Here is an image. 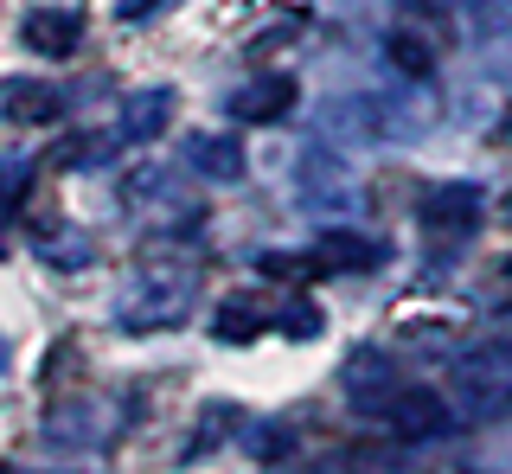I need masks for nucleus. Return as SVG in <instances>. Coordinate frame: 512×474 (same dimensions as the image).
<instances>
[{"label": "nucleus", "instance_id": "8", "mask_svg": "<svg viewBox=\"0 0 512 474\" xmlns=\"http://www.w3.org/2000/svg\"><path fill=\"white\" fill-rule=\"evenodd\" d=\"M500 148H512V109H506V122H500Z\"/></svg>", "mask_w": 512, "mask_h": 474}, {"label": "nucleus", "instance_id": "6", "mask_svg": "<svg viewBox=\"0 0 512 474\" xmlns=\"http://www.w3.org/2000/svg\"><path fill=\"white\" fill-rule=\"evenodd\" d=\"M320 257H327V263H372V250L352 244V237H327V244H320Z\"/></svg>", "mask_w": 512, "mask_h": 474}, {"label": "nucleus", "instance_id": "4", "mask_svg": "<svg viewBox=\"0 0 512 474\" xmlns=\"http://www.w3.org/2000/svg\"><path fill=\"white\" fill-rule=\"evenodd\" d=\"M474 212H480L474 186H442V193L423 205V225H429V231H442V225H448V231H468Z\"/></svg>", "mask_w": 512, "mask_h": 474}, {"label": "nucleus", "instance_id": "1", "mask_svg": "<svg viewBox=\"0 0 512 474\" xmlns=\"http://www.w3.org/2000/svg\"><path fill=\"white\" fill-rule=\"evenodd\" d=\"M352 398H359V410H372L378 423H391L397 436H436L442 423H448V404L436 398V391H423V385H384V391H352Z\"/></svg>", "mask_w": 512, "mask_h": 474}, {"label": "nucleus", "instance_id": "3", "mask_svg": "<svg viewBox=\"0 0 512 474\" xmlns=\"http://www.w3.org/2000/svg\"><path fill=\"white\" fill-rule=\"evenodd\" d=\"M288 103H295V77L276 71V77H256L244 97H237V116H244V122H276Z\"/></svg>", "mask_w": 512, "mask_h": 474}, {"label": "nucleus", "instance_id": "7", "mask_svg": "<svg viewBox=\"0 0 512 474\" xmlns=\"http://www.w3.org/2000/svg\"><path fill=\"white\" fill-rule=\"evenodd\" d=\"M391 58H397V65H404L410 77H423V71H429V52H423L416 39H391Z\"/></svg>", "mask_w": 512, "mask_h": 474}, {"label": "nucleus", "instance_id": "5", "mask_svg": "<svg viewBox=\"0 0 512 474\" xmlns=\"http://www.w3.org/2000/svg\"><path fill=\"white\" fill-rule=\"evenodd\" d=\"M0 109H7L13 122H52L58 116V90H45V84H13V90H0Z\"/></svg>", "mask_w": 512, "mask_h": 474}, {"label": "nucleus", "instance_id": "2", "mask_svg": "<svg viewBox=\"0 0 512 474\" xmlns=\"http://www.w3.org/2000/svg\"><path fill=\"white\" fill-rule=\"evenodd\" d=\"M77 39H84V20H77V13H32L26 20V45L45 52V58H64Z\"/></svg>", "mask_w": 512, "mask_h": 474}]
</instances>
